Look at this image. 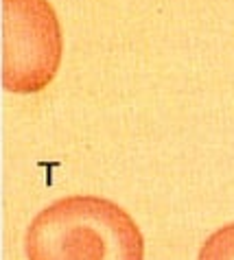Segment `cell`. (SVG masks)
<instances>
[{
	"mask_svg": "<svg viewBox=\"0 0 234 260\" xmlns=\"http://www.w3.org/2000/svg\"><path fill=\"white\" fill-rule=\"evenodd\" d=\"M24 254L28 260H144V238L119 204L70 194L35 214Z\"/></svg>",
	"mask_w": 234,
	"mask_h": 260,
	"instance_id": "6da1fadb",
	"label": "cell"
},
{
	"mask_svg": "<svg viewBox=\"0 0 234 260\" xmlns=\"http://www.w3.org/2000/svg\"><path fill=\"white\" fill-rule=\"evenodd\" d=\"M64 40L48 0H3V88L33 94L53 81Z\"/></svg>",
	"mask_w": 234,
	"mask_h": 260,
	"instance_id": "7a4b0ae2",
	"label": "cell"
},
{
	"mask_svg": "<svg viewBox=\"0 0 234 260\" xmlns=\"http://www.w3.org/2000/svg\"><path fill=\"white\" fill-rule=\"evenodd\" d=\"M197 260H234V223L210 234L201 245Z\"/></svg>",
	"mask_w": 234,
	"mask_h": 260,
	"instance_id": "3957f363",
	"label": "cell"
}]
</instances>
